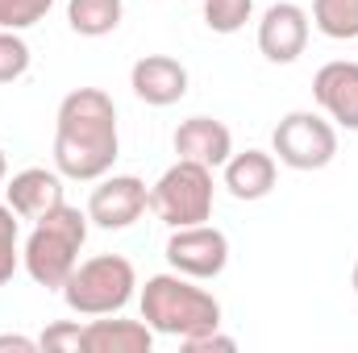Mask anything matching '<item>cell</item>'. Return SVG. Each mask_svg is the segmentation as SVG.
Here are the masks:
<instances>
[{
	"label": "cell",
	"instance_id": "obj_12",
	"mask_svg": "<svg viewBox=\"0 0 358 353\" xmlns=\"http://www.w3.org/2000/svg\"><path fill=\"white\" fill-rule=\"evenodd\" d=\"M171 142H176L179 158L200 163V167H208V171L225 167L229 154H234V133H229V125H221V121H213V117H187V121H179V129H176Z\"/></svg>",
	"mask_w": 358,
	"mask_h": 353
},
{
	"label": "cell",
	"instance_id": "obj_16",
	"mask_svg": "<svg viewBox=\"0 0 358 353\" xmlns=\"http://www.w3.org/2000/svg\"><path fill=\"white\" fill-rule=\"evenodd\" d=\"M125 0H71L67 4V25L80 38H104L121 25Z\"/></svg>",
	"mask_w": 358,
	"mask_h": 353
},
{
	"label": "cell",
	"instance_id": "obj_20",
	"mask_svg": "<svg viewBox=\"0 0 358 353\" xmlns=\"http://www.w3.org/2000/svg\"><path fill=\"white\" fill-rule=\"evenodd\" d=\"M29 71V46L17 29H0V84H13Z\"/></svg>",
	"mask_w": 358,
	"mask_h": 353
},
{
	"label": "cell",
	"instance_id": "obj_6",
	"mask_svg": "<svg viewBox=\"0 0 358 353\" xmlns=\"http://www.w3.org/2000/svg\"><path fill=\"white\" fill-rule=\"evenodd\" d=\"M271 154L292 171H321L338 154V129L308 108L287 112L271 133Z\"/></svg>",
	"mask_w": 358,
	"mask_h": 353
},
{
	"label": "cell",
	"instance_id": "obj_26",
	"mask_svg": "<svg viewBox=\"0 0 358 353\" xmlns=\"http://www.w3.org/2000/svg\"><path fill=\"white\" fill-rule=\"evenodd\" d=\"M350 283H355V295H358V262H355V274H350Z\"/></svg>",
	"mask_w": 358,
	"mask_h": 353
},
{
	"label": "cell",
	"instance_id": "obj_19",
	"mask_svg": "<svg viewBox=\"0 0 358 353\" xmlns=\"http://www.w3.org/2000/svg\"><path fill=\"white\" fill-rule=\"evenodd\" d=\"M21 216L8 208V204H0V287L17 274V266H21V225H17Z\"/></svg>",
	"mask_w": 358,
	"mask_h": 353
},
{
	"label": "cell",
	"instance_id": "obj_18",
	"mask_svg": "<svg viewBox=\"0 0 358 353\" xmlns=\"http://www.w3.org/2000/svg\"><path fill=\"white\" fill-rule=\"evenodd\" d=\"M255 13V0H204V25L213 33H238Z\"/></svg>",
	"mask_w": 358,
	"mask_h": 353
},
{
	"label": "cell",
	"instance_id": "obj_21",
	"mask_svg": "<svg viewBox=\"0 0 358 353\" xmlns=\"http://www.w3.org/2000/svg\"><path fill=\"white\" fill-rule=\"evenodd\" d=\"M55 0H0V29H29L50 13Z\"/></svg>",
	"mask_w": 358,
	"mask_h": 353
},
{
	"label": "cell",
	"instance_id": "obj_11",
	"mask_svg": "<svg viewBox=\"0 0 358 353\" xmlns=\"http://www.w3.org/2000/svg\"><path fill=\"white\" fill-rule=\"evenodd\" d=\"M129 88L138 100H146L150 108H167L187 96V67L171 54H146L134 63L129 71Z\"/></svg>",
	"mask_w": 358,
	"mask_h": 353
},
{
	"label": "cell",
	"instance_id": "obj_14",
	"mask_svg": "<svg viewBox=\"0 0 358 353\" xmlns=\"http://www.w3.org/2000/svg\"><path fill=\"white\" fill-rule=\"evenodd\" d=\"M275 175H279L275 171V154H267V150H242V154H229V163H225L229 195L246 200V204L267 200L275 191Z\"/></svg>",
	"mask_w": 358,
	"mask_h": 353
},
{
	"label": "cell",
	"instance_id": "obj_4",
	"mask_svg": "<svg viewBox=\"0 0 358 353\" xmlns=\"http://www.w3.org/2000/svg\"><path fill=\"white\" fill-rule=\"evenodd\" d=\"M138 287V270L121 254H96L80 262L63 283V303L76 316H117Z\"/></svg>",
	"mask_w": 358,
	"mask_h": 353
},
{
	"label": "cell",
	"instance_id": "obj_15",
	"mask_svg": "<svg viewBox=\"0 0 358 353\" xmlns=\"http://www.w3.org/2000/svg\"><path fill=\"white\" fill-rule=\"evenodd\" d=\"M155 329L146 320H92L84 324V353H150Z\"/></svg>",
	"mask_w": 358,
	"mask_h": 353
},
{
	"label": "cell",
	"instance_id": "obj_25",
	"mask_svg": "<svg viewBox=\"0 0 358 353\" xmlns=\"http://www.w3.org/2000/svg\"><path fill=\"white\" fill-rule=\"evenodd\" d=\"M4 175H8V163H4V150H0V183H4Z\"/></svg>",
	"mask_w": 358,
	"mask_h": 353
},
{
	"label": "cell",
	"instance_id": "obj_9",
	"mask_svg": "<svg viewBox=\"0 0 358 353\" xmlns=\"http://www.w3.org/2000/svg\"><path fill=\"white\" fill-rule=\"evenodd\" d=\"M304 46H308V13L300 4H292V0L271 4L263 13V21H259V50H263V59L287 67V63H296L304 54Z\"/></svg>",
	"mask_w": 358,
	"mask_h": 353
},
{
	"label": "cell",
	"instance_id": "obj_3",
	"mask_svg": "<svg viewBox=\"0 0 358 353\" xmlns=\"http://www.w3.org/2000/svg\"><path fill=\"white\" fill-rule=\"evenodd\" d=\"M84 241H88V212H80L63 200L55 212L34 220V233L25 237V250H21V266L38 287L63 291L67 274L80 266Z\"/></svg>",
	"mask_w": 358,
	"mask_h": 353
},
{
	"label": "cell",
	"instance_id": "obj_22",
	"mask_svg": "<svg viewBox=\"0 0 358 353\" xmlns=\"http://www.w3.org/2000/svg\"><path fill=\"white\" fill-rule=\"evenodd\" d=\"M38 345H42V350H55V353H84V329L71 324V320H59V324H50V329L42 333Z\"/></svg>",
	"mask_w": 358,
	"mask_h": 353
},
{
	"label": "cell",
	"instance_id": "obj_8",
	"mask_svg": "<svg viewBox=\"0 0 358 353\" xmlns=\"http://www.w3.org/2000/svg\"><path fill=\"white\" fill-rule=\"evenodd\" d=\"M150 208V187L138 175H104L100 187H92L88 200V220L96 229L121 233L134 220H142V212Z\"/></svg>",
	"mask_w": 358,
	"mask_h": 353
},
{
	"label": "cell",
	"instance_id": "obj_1",
	"mask_svg": "<svg viewBox=\"0 0 358 353\" xmlns=\"http://www.w3.org/2000/svg\"><path fill=\"white\" fill-rule=\"evenodd\" d=\"M121 154L117 104L100 88H76L63 96L55 117V171L76 183H100Z\"/></svg>",
	"mask_w": 358,
	"mask_h": 353
},
{
	"label": "cell",
	"instance_id": "obj_13",
	"mask_svg": "<svg viewBox=\"0 0 358 353\" xmlns=\"http://www.w3.org/2000/svg\"><path fill=\"white\" fill-rule=\"evenodd\" d=\"M4 204L21 220H42L46 212H55L63 204V175L46 171V167H25V171H17V175L8 179Z\"/></svg>",
	"mask_w": 358,
	"mask_h": 353
},
{
	"label": "cell",
	"instance_id": "obj_23",
	"mask_svg": "<svg viewBox=\"0 0 358 353\" xmlns=\"http://www.w3.org/2000/svg\"><path fill=\"white\" fill-rule=\"evenodd\" d=\"M179 345H183L187 353H234V350H238V341H234V337H225L221 329H208V333L183 337Z\"/></svg>",
	"mask_w": 358,
	"mask_h": 353
},
{
	"label": "cell",
	"instance_id": "obj_10",
	"mask_svg": "<svg viewBox=\"0 0 358 353\" xmlns=\"http://www.w3.org/2000/svg\"><path fill=\"white\" fill-rule=\"evenodd\" d=\"M313 100L321 104L329 121L358 133V63H346V59L325 63L313 75Z\"/></svg>",
	"mask_w": 358,
	"mask_h": 353
},
{
	"label": "cell",
	"instance_id": "obj_24",
	"mask_svg": "<svg viewBox=\"0 0 358 353\" xmlns=\"http://www.w3.org/2000/svg\"><path fill=\"white\" fill-rule=\"evenodd\" d=\"M4 350L34 353V350H38V341H29V337H17V333H4V337H0V353H4Z\"/></svg>",
	"mask_w": 358,
	"mask_h": 353
},
{
	"label": "cell",
	"instance_id": "obj_5",
	"mask_svg": "<svg viewBox=\"0 0 358 353\" xmlns=\"http://www.w3.org/2000/svg\"><path fill=\"white\" fill-rule=\"evenodd\" d=\"M150 212L171 229L204 225L213 216V171L200 167V163L179 158L176 167H167L159 175V183L150 187Z\"/></svg>",
	"mask_w": 358,
	"mask_h": 353
},
{
	"label": "cell",
	"instance_id": "obj_7",
	"mask_svg": "<svg viewBox=\"0 0 358 353\" xmlns=\"http://www.w3.org/2000/svg\"><path fill=\"white\" fill-rule=\"evenodd\" d=\"M167 262L171 270L187 274V278H217L229 266V237L221 229L204 225H183L167 241Z\"/></svg>",
	"mask_w": 358,
	"mask_h": 353
},
{
	"label": "cell",
	"instance_id": "obj_17",
	"mask_svg": "<svg viewBox=\"0 0 358 353\" xmlns=\"http://www.w3.org/2000/svg\"><path fill=\"white\" fill-rule=\"evenodd\" d=\"M313 25L334 42L358 38V0H313Z\"/></svg>",
	"mask_w": 358,
	"mask_h": 353
},
{
	"label": "cell",
	"instance_id": "obj_2",
	"mask_svg": "<svg viewBox=\"0 0 358 353\" xmlns=\"http://www.w3.org/2000/svg\"><path fill=\"white\" fill-rule=\"evenodd\" d=\"M142 320L159 333V337H196L208 329H221V303L196 287V278L187 274H155L142 287Z\"/></svg>",
	"mask_w": 358,
	"mask_h": 353
}]
</instances>
